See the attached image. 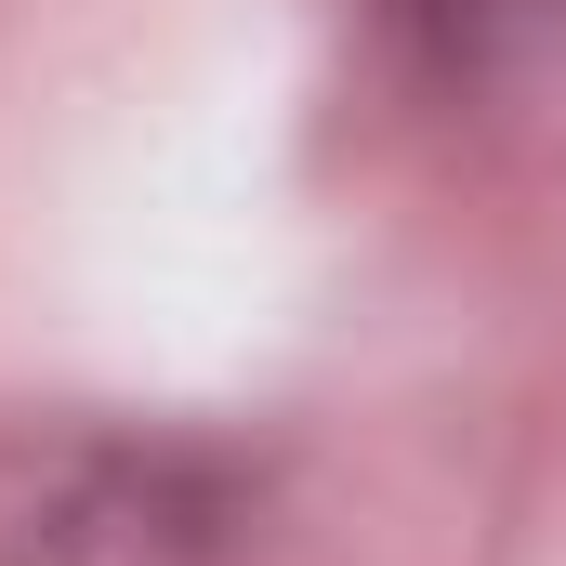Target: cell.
Returning a JSON list of instances; mask_svg holds the SVG:
<instances>
[{
    "mask_svg": "<svg viewBox=\"0 0 566 566\" xmlns=\"http://www.w3.org/2000/svg\"><path fill=\"white\" fill-rule=\"evenodd\" d=\"M396 13H409V40L448 53V66H501L514 40H541L554 0H396Z\"/></svg>",
    "mask_w": 566,
    "mask_h": 566,
    "instance_id": "6da1fadb",
    "label": "cell"
}]
</instances>
